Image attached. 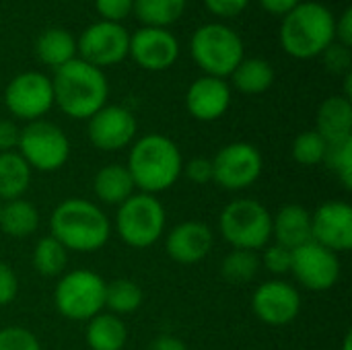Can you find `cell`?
I'll use <instances>...</instances> for the list:
<instances>
[{"mask_svg": "<svg viewBox=\"0 0 352 350\" xmlns=\"http://www.w3.org/2000/svg\"><path fill=\"white\" fill-rule=\"evenodd\" d=\"M50 235L68 252L91 254L109 241L111 223L95 202L85 198H66L52 210Z\"/></svg>", "mask_w": 352, "mask_h": 350, "instance_id": "6da1fadb", "label": "cell"}, {"mask_svg": "<svg viewBox=\"0 0 352 350\" xmlns=\"http://www.w3.org/2000/svg\"><path fill=\"white\" fill-rule=\"evenodd\" d=\"M54 105H58L68 118L89 120L103 105H107L109 83L101 68L74 58L68 64L54 70Z\"/></svg>", "mask_w": 352, "mask_h": 350, "instance_id": "7a4b0ae2", "label": "cell"}, {"mask_svg": "<svg viewBox=\"0 0 352 350\" xmlns=\"http://www.w3.org/2000/svg\"><path fill=\"white\" fill-rule=\"evenodd\" d=\"M126 167L140 192L157 196L179 179L184 157L169 136L144 134L132 142Z\"/></svg>", "mask_w": 352, "mask_h": 350, "instance_id": "3957f363", "label": "cell"}, {"mask_svg": "<svg viewBox=\"0 0 352 350\" xmlns=\"http://www.w3.org/2000/svg\"><path fill=\"white\" fill-rule=\"evenodd\" d=\"M278 37L289 56L297 60L318 58L336 41V19L326 4L299 2L283 17Z\"/></svg>", "mask_w": 352, "mask_h": 350, "instance_id": "277c9868", "label": "cell"}, {"mask_svg": "<svg viewBox=\"0 0 352 350\" xmlns=\"http://www.w3.org/2000/svg\"><path fill=\"white\" fill-rule=\"evenodd\" d=\"M219 231L233 250H264L272 239V215L252 198L229 202L219 217Z\"/></svg>", "mask_w": 352, "mask_h": 350, "instance_id": "5b68a950", "label": "cell"}, {"mask_svg": "<svg viewBox=\"0 0 352 350\" xmlns=\"http://www.w3.org/2000/svg\"><path fill=\"white\" fill-rule=\"evenodd\" d=\"M190 52L198 68L206 76L227 78L245 58L243 41L239 33L221 23H208L198 27L190 41Z\"/></svg>", "mask_w": 352, "mask_h": 350, "instance_id": "8992f818", "label": "cell"}, {"mask_svg": "<svg viewBox=\"0 0 352 350\" xmlns=\"http://www.w3.org/2000/svg\"><path fill=\"white\" fill-rule=\"evenodd\" d=\"M167 225L165 206L153 194H132L124 204L118 206L116 231L120 239L136 250H146L155 245Z\"/></svg>", "mask_w": 352, "mask_h": 350, "instance_id": "52a82bcc", "label": "cell"}, {"mask_svg": "<svg viewBox=\"0 0 352 350\" xmlns=\"http://www.w3.org/2000/svg\"><path fill=\"white\" fill-rule=\"evenodd\" d=\"M105 285L93 270L66 272L54 291L56 309L70 322H89L105 311Z\"/></svg>", "mask_w": 352, "mask_h": 350, "instance_id": "ba28073f", "label": "cell"}, {"mask_svg": "<svg viewBox=\"0 0 352 350\" xmlns=\"http://www.w3.org/2000/svg\"><path fill=\"white\" fill-rule=\"evenodd\" d=\"M16 153L25 159L31 171L52 173L68 163L70 140L60 126L47 120H35L21 128Z\"/></svg>", "mask_w": 352, "mask_h": 350, "instance_id": "9c48e42d", "label": "cell"}, {"mask_svg": "<svg viewBox=\"0 0 352 350\" xmlns=\"http://www.w3.org/2000/svg\"><path fill=\"white\" fill-rule=\"evenodd\" d=\"M210 161L212 182L231 192L254 186L264 169L262 153L250 142H231L223 146Z\"/></svg>", "mask_w": 352, "mask_h": 350, "instance_id": "30bf717a", "label": "cell"}, {"mask_svg": "<svg viewBox=\"0 0 352 350\" xmlns=\"http://www.w3.org/2000/svg\"><path fill=\"white\" fill-rule=\"evenodd\" d=\"M4 105L14 118L25 120L27 124L41 120L54 107L52 78L37 70L16 74L6 85Z\"/></svg>", "mask_w": 352, "mask_h": 350, "instance_id": "8fae6325", "label": "cell"}, {"mask_svg": "<svg viewBox=\"0 0 352 350\" xmlns=\"http://www.w3.org/2000/svg\"><path fill=\"white\" fill-rule=\"evenodd\" d=\"M128 47L130 33L122 27V23L109 21L93 23L76 39V54H80V60L101 70L120 64L128 56Z\"/></svg>", "mask_w": 352, "mask_h": 350, "instance_id": "7c38bea8", "label": "cell"}, {"mask_svg": "<svg viewBox=\"0 0 352 350\" xmlns=\"http://www.w3.org/2000/svg\"><path fill=\"white\" fill-rule=\"evenodd\" d=\"M291 274L307 291H330L340 278V258L324 245L307 241L291 252Z\"/></svg>", "mask_w": 352, "mask_h": 350, "instance_id": "4fadbf2b", "label": "cell"}, {"mask_svg": "<svg viewBox=\"0 0 352 350\" xmlns=\"http://www.w3.org/2000/svg\"><path fill=\"white\" fill-rule=\"evenodd\" d=\"M136 118L128 107L103 105L95 116L89 118V140L95 149L116 153L130 146L136 138Z\"/></svg>", "mask_w": 352, "mask_h": 350, "instance_id": "5bb4252c", "label": "cell"}, {"mask_svg": "<svg viewBox=\"0 0 352 350\" xmlns=\"http://www.w3.org/2000/svg\"><path fill=\"white\" fill-rule=\"evenodd\" d=\"M311 241L334 254L352 248V206L342 200H328L311 212Z\"/></svg>", "mask_w": 352, "mask_h": 350, "instance_id": "9a60e30c", "label": "cell"}, {"mask_svg": "<svg viewBox=\"0 0 352 350\" xmlns=\"http://www.w3.org/2000/svg\"><path fill=\"white\" fill-rule=\"evenodd\" d=\"M128 56L144 68L153 72H161L171 68L179 58V41L169 29L161 27H142L130 35Z\"/></svg>", "mask_w": 352, "mask_h": 350, "instance_id": "2e32d148", "label": "cell"}, {"mask_svg": "<svg viewBox=\"0 0 352 350\" xmlns=\"http://www.w3.org/2000/svg\"><path fill=\"white\" fill-rule=\"evenodd\" d=\"M252 309L256 318L268 326H287L295 322L301 311V295L287 281H268L256 289Z\"/></svg>", "mask_w": 352, "mask_h": 350, "instance_id": "e0dca14e", "label": "cell"}, {"mask_svg": "<svg viewBox=\"0 0 352 350\" xmlns=\"http://www.w3.org/2000/svg\"><path fill=\"white\" fill-rule=\"evenodd\" d=\"M214 245V235L208 225L200 221H184L175 225L165 239L167 256L184 266L202 262Z\"/></svg>", "mask_w": 352, "mask_h": 350, "instance_id": "ac0fdd59", "label": "cell"}, {"mask_svg": "<svg viewBox=\"0 0 352 350\" xmlns=\"http://www.w3.org/2000/svg\"><path fill=\"white\" fill-rule=\"evenodd\" d=\"M231 105V87L225 78L200 76L186 93V107L200 122H214L227 113Z\"/></svg>", "mask_w": 352, "mask_h": 350, "instance_id": "d6986e66", "label": "cell"}, {"mask_svg": "<svg viewBox=\"0 0 352 350\" xmlns=\"http://www.w3.org/2000/svg\"><path fill=\"white\" fill-rule=\"evenodd\" d=\"M274 243L295 250L311 241V212L301 204H287L272 217Z\"/></svg>", "mask_w": 352, "mask_h": 350, "instance_id": "ffe728a7", "label": "cell"}, {"mask_svg": "<svg viewBox=\"0 0 352 350\" xmlns=\"http://www.w3.org/2000/svg\"><path fill=\"white\" fill-rule=\"evenodd\" d=\"M316 132L326 142H336L352 136V101L344 95L328 97L316 118Z\"/></svg>", "mask_w": 352, "mask_h": 350, "instance_id": "44dd1931", "label": "cell"}, {"mask_svg": "<svg viewBox=\"0 0 352 350\" xmlns=\"http://www.w3.org/2000/svg\"><path fill=\"white\" fill-rule=\"evenodd\" d=\"M93 192H95V198L101 204L120 206L132 194H136V186H134V179H132V175H130L126 165L109 163V165L101 167L95 173V177H93Z\"/></svg>", "mask_w": 352, "mask_h": 350, "instance_id": "7402d4cb", "label": "cell"}, {"mask_svg": "<svg viewBox=\"0 0 352 350\" xmlns=\"http://www.w3.org/2000/svg\"><path fill=\"white\" fill-rule=\"evenodd\" d=\"M85 340L91 350H124L128 342V328L122 318L101 311L87 322Z\"/></svg>", "mask_w": 352, "mask_h": 350, "instance_id": "603a6c76", "label": "cell"}, {"mask_svg": "<svg viewBox=\"0 0 352 350\" xmlns=\"http://www.w3.org/2000/svg\"><path fill=\"white\" fill-rule=\"evenodd\" d=\"M35 54L45 66L58 70L60 66L76 58V39L70 31L62 27H50L37 37Z\"/></svg>", "mask_w": 352, "mask_h": 350, "instance_id": "cb8c5ba5", "label": "cell"}, {"mask_svg": "<svg viewBox=\"0 0 352 350\" xmlns=\"http://www.w3.org/2000/svg\"><path fill=\"white\" fill-rule=\"evenodd\" d=\"M31 184V167L16 153H0V202L19 200Z\"/></svg>", "mask_w": 352, "mask_h": 350, "instance_id": "d4e9b609", "label": "cell"}, {"mask_svg": "<svg viewBox=\"0 0 352 350\" xmlns=\"http://www.w3.org/2000/svg\"><path fill=\"white\" fill-rule=\"evenodd\" d=\"M231 83L243 95H262L274 83V68L264 58H243L231 72Z\"/></svg>", "mask_w": 352, "mask_h": 350, "instance_id": "484cf974", "label": "cell"}, {"mask_svg": "<svg viewBox=\"0 0 352 350\" xmlns=\"http://www.w3.org/2000/svg\"><path fill=\"white\" fill-rule=\"evenodd\" d=\"M0 229L14 239L31 237L39 229V212L29 200H10L2 202L0 208Z\"/></svg>", "mask_w": 352, "mask_h": 350, "instance_id": "4316f807", "label": "cell"}, {"mask_svg": "<svg viewBox=\"0 0 352 350\" xmlns=\"http://www.w3.org/2000/svg\"><path fill=\"white\" fill-rule=\"evenodd\" d=\"M188 0H134L132 12L144 27L167 29L186 10Z\"/></svg>", "mask_w": 352, "mask_h": 350, "instance_id": "83f0119b", "label": "cell"}, {"mask_svg": "<svg viewBox=\"0 0 352 350\" xmlns=\"http://www.w3.org/2000/svg\"><path fill=\"white\" fill-rule=\"evenodd\" d=\"M31 262H33V268L41 276L54 278V276H60L66 270V266H68V250L58 239L47 235V237H41L35 243Z\"/></svg>", "mask_w": 352, "mask_h": 350, "instance_id": "f1b7e54d", "label": "cell"}, {"mask_svg": "<svg viewBox=\"0 0 352 350\" xmlns=\"http://www.w3.org/2000/svg\"><path fill=\"white\" fill-rule=\"evenodd\" d=\"M142 305V289L130 278H116L105 285V307L113 316L134 314Z\"/></svg>", "mask_w": 352, "mask_h": 350, "instance_id": "f546056e", "label": "cell"}, {"mask_svg": "<svg viewBox=\"0 0 352 350\" xmlns=\"http://www.w3.org/2000/svg\"><path fill=\"white\" fill-rule=\"evenodd\" d=\"M258 272H260V256L258 252H250V250H231L221 264V276L229 285H248L258 276Z\"/></svg>", "mask_w": 352, "mask_h": 350, "instance_id": "4dcf8cb0", "label": "cell"}, {"mask_svg": "<svg viewBox=\"0 0 352 350\" xmlns=\"http://www.w3.org/2000/svg\"><path fill=\"white\" fill-rule=\"evenodd\" d=\"M326 149H328V142L316 130H305V132L297 134V138L293 140L291 153L299 165L314 167V165L324 163Z\"/></svg>", "mask_w": 352, "mask_h": 350, "instance_id": "1f68e13d", "label": "cell"}, {"mask_svg": "<svg viewBox=\"0 0 352 350\" xmlns=\"http://www.w3.org/2000/svg\"><path fill=\"white\" fill-rule=\"evenodd\" d=\"M324 163L328 165V169L332 173H336V177L342 182V186L346 190L352 188V136L344 140H336V142H328L326 149V157Z\"/></svg>", "mask_w": 352, "mask_h": 350, "instance_id": "d6a6232c", "label": "cell"}, {"mask_svg": "<svg viewBox=\"0 0 352 350\" xmlns=\"http://www.w3.org/2000/svg\"><path fill=\"white\" fill-rule=\"evenodd\" d=\"M0 350H41L37 336L23 326H6L0 330Z\"/></svg>", "mask_w": 352, "mask_h": 350, "instance_id": "836d02e7", "label": "cell"}, {"mask_svg": "<svg viewBox=\"0 0 352 350\" xmlns=\"http://www.w3.org/2000/svg\"><path fill=\"white\" fill-rule=\"evenodd\" d=\"M260 266H264L268 272H272L276 276L291 272V250H287L278 243H268L262 250Z\"/></svg>", "mask_w": 352, "mask_h": 350, "instance_id": "e575fe53", "label": "cell"}, {"mask_svg": "<svg viewBox=\"0 0 352 350\" xmlns=\"http://www.w3.org/2000/svg\"><path fill=\"white\" fill-rule=\"evenodd\" d=\"M95 8L101 21L122 23L134 8V0H95Z\"/></svg>", "mask_w": 352, "mask_h": 350, "instance_id": "d590c367", "label": "cell"}, {"mask_svg": "<svg viewBox=\"0 0 352 350\" xmlns=\"http://www.w3.org/2000/svg\"><path fill=\"white\" fill-rule=\"evenodd\" d=\"M322 56H324V64L330 72H334V74L351 72V47H344L338 41H334Z\"/></svg>", "mask_w": 352, "mask_h": 350, "instance_id": "8d00e7d4", "label": "cell"}, {"mask_svg": "<svg viewBox=\"0 0 352 350\" xmlns=\"http://www.w3.org/2000/svg\"><path fill=\"white\" fill-rule=\"evenodd\" d=\"M182 173H186V177L192 182V184H210L212 182V161L210 159H204V157H194L190 159Z\"/></svg>", "mask_w": 352, "mask_h": 350, "instance_id": "74e56055", "label": "cell"}, {"mask_svg": "<svg viewBox=\"0 0 352 350\" xmlns=\"http://www.w3.org/2000/svg\"><path fill=\"white\" fill-rule=\"evenodd\" d=\"M16 295H19V278L14 270L0 260V307L12 303Z\"/></svg>", "mask_w": 352, "mask_h": 350, "instance_id": "f35d334b", "label": "cell"}, {"mask_svg": "<svg viewBox=\"0 0 352 350\" xmlns=\"http://www.w3.org/2000/svg\"><path fill=\"white\" fill-rule=\"evenodd\" d=\"M204 4L212 14L229 19V17H237L239 12H243L250 0H204Z\"/></svg>", "mask_w": 352, "mask_h": 350, "instance_id": "ab89813d", "label": "cell"}, {"mask_svg": "<svg viewBox=\"0 0 352 350\" xmlns=\"http://www.w3.org/2000/svg\"><path fill=\"white\" fill-rule=\"evenodd\" d=\"M21 128L12 120H0V153L16 151Z\"/></svg>", "mask_w": 352, "mask_h": 350, "instance_id": "60d3db41", "label": "cell"}, {"mask_svg": "<svg viewBox=\"0 0 352 350\" xmlns=\"http://www.w3.org/2000/svg\"><path fill=\"white\" fill-rule=\"evenodd\" d=\"M336 41L344 47L352 45V8H346L336 21Z\"/></svg>", "mask_w": 352, "mask_h": 350, "instance_id": "b9f144b4", "label": "cell"}, {"mask_svg": "<svg viewBox=\"0 0 352 350\" xmlns=\"http://www.w3.org/2000/svg\"><path fill=\"white\" fill-rule=\"evenodd\" d=\"M301 0H260V6L270 12V14H276V17H285L289 14Z\"/></svg>", "mask_w": 352, "mask_h": 350, "instance_id": "7bdbcfd3", "label": "cell"}, {"mask_svg": "<svg viewBox=\"0 0 352 350\" xmlns=\"http://www.w3.org/2000/svg\"><path fill=\"white\" fill-rule=\"evenodd\" d=\"M146 350H190L188 344L184 340H179L177 336H171V334H163V336H157Z\"/></svg>", "mask_w": 352, "mask_h": 350, "instance_id": "ee69618b", "label": "cell"}, {"mask_svg": "<svg viewBox=\"0 0 352 350\" xmlns=\"http://www.w3.org/2000/svg\"><path fill=\"white\" fill-rule=\"evenodd\" d=\"M342 350H352V334L349 332L346 336H344V342H342Z\"/></svg>", "mask_w": 352, "mask_h": 350, "instance_id": "f6af8a7d", "label": "cell"}, {"mask_svg": "<svg viewBox=\"0 0 352 350\" xmlns=\"http://www.w3.org/2000/svg\"><path fill=\"white\" fill-rule=\"evenodd\" d=\"M0 208H2V202H0Z\"/></svg>", "mask_w": 352, "mask_h": 350, "instance_id": "bcb514c9", "label": "cell"}]
</instances>
